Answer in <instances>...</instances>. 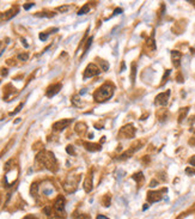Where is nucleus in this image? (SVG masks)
Wrapping results in <instances>:
<instances>
[{
  "mask_svg": "<svg viewBox=\"0 0 195 219\" xmlns=\"http://www.w3.org/2000/svg\"><path fill=\"white\" fill-rule=\"evenodd\" d=\"M36 161L38 163H41L43 166H46L47 169H49V170L56 171L57 163H56V159H55V157L52 152H47V151L40 152L36 157Z\"/></svg>",
  "mask_w": 195,
  "mask_h": 219,
  "instance_id": "obj_1",
  "label": "nucleus"
},
{
  "mask_svg": "<svg viewBox=\"0 0 195 219\" xmlns=\"http://www.w3.org/2000/svg\"><path fill=\"white\" fill-rule=\"evenodd\" d=\"M114 94V86L111 84H104L93 94V98L96 102H104L109 99Z\"/></svg>",
  "mask_w": 195,
  "mask_h": 219,
  "instance_id": "obj_2",
  "label": "nucleus"
},
{
  "mask_svg": "<svg viewBox=\"0 0 195 219\" xmlns=\"http://www.w3.org/2000/svg\"><path fill=\"white\" fill-rule=\"evenodd\" d=\"M78 181H79V177L78 176H68L67 180L64 183V189L67 193H73L77 188Z\"/></svg>",
  "mask_w": 195,
  "mask_h": 219,
  "instance_id": "obj_3",
  "label": "nucleus"
},
{
  "mask_svg": "<svg viewBox=\"0 0 195 219\" xmlns=\"http://www.w3.org/2000/svg\"><path fill=\"white\" fill-rule=\"evenodd\" d=\"M100 73H101V69L97 67V65L90 64V65H87V67L84 71V78H91L95 76H98Z\"/></svg>",
  "mask_w": 195,
  "mask_h": 219,
  "instance_id": "obj_4",
  "label": "nucleus"
},
{
  "mask_svg": "<svg viewBox=\"0 0 195 219\" xmlns=\"http://www.w3.org/2000/svg\"><path fill=\"white\" fill-rule=\"evenodd\" d=\"M120 137L124 138V139H131L135 135V128L132 126V125H127V126H124L123 128H121V131H120Z\"/></svg>",
  "mask_w": 195,
  "mask_h": 219,
  "instance_id": "obj_5",
  "label": "nucleus"
},
{
  "mask_svg": "<svg viewBox=\"0 0 195 219\" xmlns=\"http://www.w3.org/2000/svg\"><path fill=\"white\" fill-rule=\"evenodd\" d=\"M71 123H72V119H65V120H60V121H57V122H55L53 125V131L60 132V131H62V129L67 128Z\"/></svg>",
  "mask_w": 195,
  "mask_h": 219,
  "instance_id": "obj_6",
  "label": "nucleus"
},
{
  "mask_svg": "<svg viewBox=\"0 0 195 219\" xmlns=\"http://www.w3.org/2000/svg\"><path fill=\"white\" fill-rule=\"evenodd\" d=\"M54 210L59 213V214H62L64 211H65V198L64 196H57L56 200L54 202Z\"/></svg>",
  "mask_w": 195,
  "mask_h": 219,
  "instance_id": "obj_7",
  "label": "nucleus"
},
{
  "mask_svg": "<svg viewBox=\"0 0 195 219\" xmlns=\"http://www.w3.org/2000/svg\"><path fill=\"white\" fill-rule=\"evenodd\" d=\"M169 96H170V90H168L167 92L159 94L156 97V104L157 105H167L169 102Z\"/></svg>",
  "mask_w": 195,
  "mask_h": 219,
  "instance_id": "obj_8",
  "label": "nucleus"
},
{
  "mask_svg": "<svg viewBox=\"0 0 195 219\" xmlns=\"http://www.w3.org/2000/svg\"><path fill=\"white\" fill-rule=\"evenodd\" d=\"M163 192H167V189H164V191H162V192H149L147 193V201L152 204V202H157V201L162 200Z\"/></svg>",
  "mask_w": 195,
  "mask_h": 219,
  "instance_id": "obj_9",
  "label": "nucleus"
},
{
  "mask_svg": "<svg viewBox=\"0 0 195 219\" xmlns=\"http://www.w3.org/2000/svg\"><path fill=\"white\" fill-rule=\"evenodd\" d=\"M18 11H19V8H18L17 6H15V7H12V8H10L8 11H6V12H4V13L0 15V19H1V21H8V19L13 18V17L18 13Z\"/></svg>",
  "mask_w": 195,
  "mask_h": 219,
  "instance_id": "obj_10",
  "label": "nucleus"
},
{
  "mask_svg": "<svg viewBox=\"0 0 195 219\" xmlns=\"http://www.w3.org/2000/svg\"><path fill=\"white\" fill-rule=\"evenodd\" d=\"M61 87H62L61 84H54V85H50L49 87L47 89V92H46L47 97H53V96H55L57 92H59V91L61 90Z\"/></svg>",
  "mask_w": 195,
  "mask_h": 219,
  "instance_id": "obj_11",
  "label": "nucleus"
},
{
  "mask_svg": "<svg viewBox=\"0 0 195 219\" xmlns=\"http://www.w3.org/2000/svg\"><path fill=\"white\" fill-rule=\"evenodd\" d=\"M93 188V183H92V177L91 176H87L84 181V189L86 193H90Z\"/></svg>",
  "mask_w": 195,
  "mask_h": 219,
  "instance_id": "obj_12",
  "label": "nucleus"
},
{
  "mask_svg": "<svg viewBox=\"0 0 195 219\" xmlns=\"http://www.w3.org/2000/svg\"><path fill=\"white\" fill-rule=\"evenodd\" d=\"M171 56H172V61L175 67H178L180 66V60H181V53L177 51H172L171 52Z\"/></svg>",
  "mask_w": 195,
  "mask_h": 219,
  "instance_id": "obj_13",
  "label": "nucleus"
},
{
  "mask_svg": "<svg viewBox=\"0 0 195 219\" xmlns=\"http://www.w3.org/2000/svg\"><path fill=\"white\" fill-rule=\"evenodd\" d=\"M83 144L86 147V150H89V151H100L102 148V146L98 144H91V143H83Z\"/></svg>",
  "mask_w": 195,
  "mask_h": 219,
  "instance_id": "obj_14",
  "label": "nucleus"
},
{
  "mask_svg": "<svg viewBox=\"0 0 195 219\" xmlns=\"http://www.w3.org/2000/svg\"><path fill=\"white\" fill-rule=\"evenodd\" d=\"M75 132L79 134V135H84V134L86 133V125L83 123V122L77 123V126H75Z\"/></svg>",
  "mask_w": 195,
  "mask_h": 219,
  "instance_id": "obj_15",
  "label": "nucleus"
},
{
  "mask_svg": "<svg viewBox=\"0 0 195 219\" xmlns=\"http://www.w3.org/2000/svg\"><path fill=\"white\" fill-rule=\"evenodd\" d=\"M132 178L134 181H136V183H138V186L139 187H141V184L144 183V175H142V173H136V174H134L133 176H132Z\"/></svg>",
  "mask_w": 195,
  "mask_h": 219,
  "instance_id": "obj_16",
  "label": "nucleus"
},
{
  "mask_svg": "<svg viewBox=\"0 0 195 219\" xmlns=\"http://www.w3.org/2000/svg\"><path fill=\"white\" fill-rule=\"evenodd\" d=\"M72 103H73V105H75V107H82V105H83V102H82V99H80V96H79V95L73 96V97H72Z\"/></svg>",
  "mask_w": 195,
  "mask_h": 219,
  "instance_id": "obj_17",
  "label": "nucleus"
},
{
  "mask_svg": "<svg viewBox=\"0 0 195 219\" xmlns=\"http://www.w3.org/2000/svg\"><path fill=\"white\" fill-rule=\"evenodd\" d=\"M90 11V5L89 4H85L80 10H79V12H78V15L79 16H82V15H86L87 12Z\"/></svg>",
  "mask_w": 195,
  "mask_h": 219,
  "instance_id": "obj_18",
  "label": "nucleus"
},
{
  "mask_svg": "<svg viewBox=\"0 0 195 219\" xmlns=\"http://www.w3.org/2000/svg\"><path fill=\"white\" fill-rule=\"evenodd\" d=\"M187 114H188V108H183V110L181 112V114L178 116V122H182L184 120V117L187 116Z\"/></svg>",
  "mask_w": 195,
  "mask_h": 219,
  "instance_id": "obj_19",
  "label": "nucleus"
},
{
  "mask_svg": "<svg viewBox=\"0 0 195 219\" xmlns=\"http://www.w3.org/2000/svg\"><path fill=\"white\" fill-rule=\"evenodd\" d=\"M36 17H48V18H50L53 16H55V13L53 12H38V13H35Z\"/></svg>",
  "mask_w": 195,
  "mask_h": 219,
  "instance_id": "obj_20",
  "label": "nucleus"
},
{
  "mask_svg": "<svg viewBox=\"0 0 195 219\" xmlns=\"http://www.w3.org/2000/svg\"><path fill=\"white\" fill-rule=\"evenodd\" d=\"M17 59H18L19 61H28L29 54H28V53H21V54L17 55Z\"/></svg>",
  "mask_w": 195,
  "mask_h": 219,
  "instance_id": "obj_21",
  "label": "nucleus"
},
{
  "mask_svg": "<svg viewBox=\"0 0 195 219\" xmlns=\"http://www.w3.org/2000/svg\"><path fill=\"white\" fill-rule=\"evenodd\" d=\"M37 188H38V186H37V183H36V182L31 184L30 193H31V195H32V196H36V195H37Z\"/></svg>",
  "mask_w": 195,
  "mask_h": 219,
  "instance_id": "obj_22",
  "label": "nucleus"
},
{
  "mask_svg": "<svg viewBox=\"0 0 195 219\" xmlns=\"http://www.w3.org/2000/svg\"><path fill=\"white\" fill-rule=\"evenodd\" d=\"M135 74H136V64L134 62V64L132 65V74H131V80H132V82H134Z\"/></svg>",
  "mask_w": 195,
  "mask_h": 219,
  "instance_id": "obj_23",
  "label": "nucleus"
},
{
  "mask_svg": "<svg viewBox=\"0 0 195 219\" xmlns=\"http://www.w3.org/2000/svg\"><path fill=\"white\" fill-rule=\"evenodd\" d=\"M101 68H102V71H108L109 69V64L106 62L105 60H102L101 61Z\"/></svg>",
  "mask_w": 195,
  "mask_h": 219,
  "instance_id": "obj_24",
  "label": "nucleus"
},
{
  "mask_svg": "<svg viewBox=\"0 0 195 219\" xmlns=\"http://www.w3.org/2000/svg\"><path fill=\"white\" fill-rule=\"evenodd\" d=\"M92 41H93V38L92 37H90L89 40H87V43H86V46H85V52H84V54H83V56L87 53V51H89V48H90V46H91V43H92Z\"/></svg>",
  "mask_w": 195,
  "mask_h": 219,
  "instance_id": "obj_25",
  "label": "nucleus"
},
{
  "mask_svg": "<svg viewBox=\"0 0 195 219\" xmlns=\"http://www.w3.org/2000/svg\"><path fill=\"white\" fill-rule=\"evenodd\" d=\"M72 219H87V217L84 216V214H80V213L75 212V213L72 216Z\"/></svg>",
  "mask_w": 195,
  "mask_h": 219,
  "instance_id": "obj_26",
  "label": "nucleus"
},
{
  "mask_svg": "<svg viewBox=\"0 0 195 219\" xmlns=\"http://www.w3.org/2000/svg\"><path fill=\"white\" fill-rule=\"evenodd\" d=\"M57 10V11H60V12H67L68 11V10H70V6H68V5H65V6H59V7H57L56 8Z\"/></svg>",
  "mask_w": 195,
  "mask_h": 219,
  "instance_id": "obj_27",
  "label": "nucleus"
},
{
  "mask_svg": "<svg viewBox=\"0 0 195 219\" xmlns=\"http://www.w3.org/2000/svg\"><path fill=\"white\" fill-rule=\"evenodd\" d=\"M66 151H67V153H68V155H72V156L75 153V151H74V148H73V146H72V145H68V146L66 147Z\"/></svg>",
  "mask_w": 195,
  "mask_h": 219,
  "instance_id": "obj_28",
  "label": "nucleus"
},
{
  "mask_svg": "<svg viewBox=\"0 0 195 219\" xmlns=\"http://www.w3.org/2000/svg\"><path fill=\"white\" fill-rule=\"evenodd\" d=\"M23 105H24V103H21V104H19L17 108H16V110L15 112H12V113H10V115H16L17 113H19V112H21V109L23 108Z\"/></svg>",
  "mask_w": 195,
  "mask_h": 219,
  "instance_id": "obj_29",
  "label": "nucleus"
},
{
  "mask_svg": "<svg viewBox=\"0 0 195 219\" xmlns=\"http://www.w3.org/2000/svg\"><path fill=\"white\" fill-rule=\"evenodd\" d=\"M48 36H49V33H41L40 34V40L41 41H46V40L48 38Z\"/></svg>",
  "mask_w": 195,
  "mask_h": 219,
  "instance_id": "obj_30",
  "label": "nucleus"
},
{
  "mask_svg": "<svg viewBox=\"0 0 195 219\" xmlns=\"http://www.w3.org/2000/svg\"><path fill=\"white\" fill-rule=\"evenodd\" d=\"M147 44H149V47H151V49H152V51H154V49H156V44H154V41H153V38L149 40V41H147Z\"/></svg>",
  "mask_w": 195,
  "mask_h": 219,
  "instance_id": "obj_31",
  "label": "nucleus"
},
{
  "mask_svg": "<svg viewBox=\"0 0 195 219\" xmlns=\"http://www.w3.org/2000/svg\"><path fill=\"white\" fill-rule=\"evenodd\" d=\"M43 212H44V213H46L48 217H50V214H52V208H50L49 206H47V207H44Z\"/></svg>",
  "mask_w": 195,
  "mask_h": 219,
  "instance_id": "obj_32",
  "label": "nucleus"
},
{
  "mask_svg": "<svg viewBox=\"0 0 195 219\" xmlns=\"http://www.w3.org/2000/svg\"><path fill=\"white\" fill-rule=\"evenodd\" d=\"M109 205H110V196L108 195V196H105V199H104V206L108 207Z\"/></svg>",
  "mask_w": 195,
  "mask_h": 219,
  "instance_id": "obj_33",
  "label": "nucleus"
},
{
  "mask_svg": "<svg viewBox=\"0 0 195 219\" xmlns=\"http://www.w3.org/2000/svg\"><path fill=\"white\" fill-rule=\"evenodd\" d=\"M32 6H35V4H34V3H28V4H25V5H24V10H30Z\"/></svg>",
  "mask_w": 195,
  "mask_h": 219,
  "instance_id": "obj_34",
  "label": "nucleus"
},
{
  "mask_svg": "<svg viewBox=\"0 0 195 219\" xmlns=\"http://www.w3.org/2000/svg\"><path fill=\"white\" fill-rule=\"evenodd\" d=\"M169 74H170V69H168V71L165 72V76H164V78H163V84H164L165 82H167V78H168Z\"/></svg>",
  "mask_w": 195,
  "mask_h": 219,
  "instance_id": "obj_35",
  "label": "nucleus"
},
{
  "mask_svg": "<svg viewBox=\"0 0 195 219\" xmlns=\"http://www.w3.org/2000/svg\"><path fill=\"white\" fill-rule=\"evenodd\" d=\"M23 219H38V218L35 217V216H32V214H28V216H25Z\"/></svg>",
  "mask_w": 195,
  "mask_h": 219,
  "instance_id": "obj_36",
  "label": "nucleus"
},
{
  "mask_svg": "<svg viewBox=\"0 0 195 219\" xmlns=\"http://www.w3.org/2000/svg\"><path fill=\"white\" fill-rule=\"evenodd\" d=\"M189 164L193 165V166H195V156H193V157L189 159Z\"/></svg>",
  "mask_w": 195,
  "mask_h": 219,
  "instance_id": "obj_37",
  "label": "nucleus"
},
{
  "mask_svg": "<svg viewBox=\"0 0 195 219\" xmlns=\"http://www.w3.org/2000/svg\"><path fill=\"white\" fill-rule=\"evenodd\" d=\"M49 219H62V218H61V216L53 214V216H50V217H49Z\"/></svg>",
  "mask_w": 195,
  "mask_h": 219,
  "instance_id": "obj_38",
  "label": "nucleus"
},
{
  "mask_svg": "<svg viewBox=\"0 0 195 219\" xmlns=\"http://www.w3.org/2000/svg\"><path fill=\"white\" fill-rule=\"evenodd\" d=\"M0 71H1V72H0V73H1V74H3L4 77H5V76H7V73H8L6 68H1V69H0Z\"/></svg>",
  "mask_w": 195,
  "mask_h": 219,
  "instance_id": "obj_39",
  "label": "nucleus"
},
{
  "mask_svg": "<svg viewBox=\"0 0 195 219\" xmlns=\"http://www.w3.org/2000/svg\"><path fill=\"white\" fill-rule=\"evenodd\" d=\"M120 12H122V10L121 8H116L115 11H114V16H116V15H119Z\"/></svg>",
  "mask_w": 195,
  "mask_h": 219,
  "instance_id": "obj_40",
  "label": "nucleus"
},
{
  "mask_svg": "<svg viewBox=\"0 0 195 219\" xmlns=\"http://www.w3.org/2000/svg\"><path fill=\"white\" fill-rule=\"evenodd\" d=\"M96 219H109V218H108V217H105V216H101V214H98Z\"/></svg>",
  "mask_w": 195,
  "mask_h": 219,
  "instance_id": "obj_41",
  "label": "nucleus"
},
{
  "mask_svg": "<svg viewBox=\"0 0 195 219\" xmlns=\"http://www.w3.org/2000/svg\"><path fill=\"white\" fill-rule=\"evenodd\" d=\"M156 186H157V181H154V180H153V181L151 182V184H150V187H156Z\"/></svg>",
  "mask_w": 195,
  "mask_h": 219,
  "instance_id": "obj_42",
  "label": "nucleus"
},
{
  "mask_svg": "<svg viewBox=\"0 0 195 219\" xmlns=\"http://www.w3.org/2000/svg\"><path fill=\"white\" fill-rule=\"evenodd\" d=\"M22 42H23V44H24V46H25V47H28V43H26V42H25V40H22Z\"/></svg>",
  "mask_w": 195,
  "mask_h": 219,
  "instance_id": "obj_43",
  "label": "nucleus"
},
{
  "mask_svg": "<svg viewBox=\"0 0 195 219\" xmlns=\"http://www.w3.org/2000/svg\"><path fill=\"white\" fill-rule=\"evenodd\" d=\"M189 144H192V145H194V144H195V140H190V141H189Z\"/></svg>",
  "mask_w": 195,
  "mask_h": 219,
  "instance_id": "obj_44",
  "label": "nucleus"
},
{
  "mask_svg": "<svg viewBox=\"0 0 195 219\" xmlns=\"http://www.w3.org/2000/svg\"><path fill=\"white\" fill-rule=\"evenodd\" d=\"M85 92H86V91H85V90H82V91H80V95H84V94H85Z\"/></svg>",
  "mask_w": 195,
  "mask_h": 219,
  "instance_id": "obj_45",
  "label": "nucleus"
},
{
  "mask_svg": "<svg viewBox=\"0 0 195 219\" xmlns=\"http://www.w3.org/2000/svg\"><path fill=\"white\" fill-rule=\"evenodd\" d=\"M194 173H195V171H194Z\"/></svg>",
  "mask_w": 195,
  "mask_h": 219,
  "instance_id": "obj_46",
  "label": "nucleus"
}]
</instances>
